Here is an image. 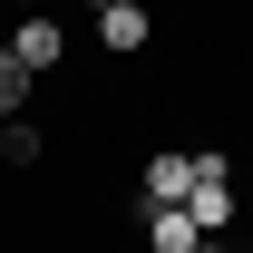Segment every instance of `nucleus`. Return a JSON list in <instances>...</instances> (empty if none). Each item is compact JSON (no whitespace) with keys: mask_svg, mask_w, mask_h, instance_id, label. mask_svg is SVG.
Segmentation results:
<instances>
[{"mask_svg":"<svg viewBox=\"0 0 253 253\" xmlns=\"http://www.w3.org/2000/svg\"><path fill=\"white\" fill-rule=\"evenodd\" d=\"M185 214H195V234H205V244L234 224V166H224V156H195V195H185Z\"/></svg>","mask_w":253,"mask_h":253,"instance_id":"1","label":"nucleus"},{"mask_svg":"<svg viewBox=\"0 0 253 253\" xmlns=\"http://www.w3.org/2000/svg\"><path fill=\"white\" fill-rule=\"evenodd\" d=\"M10 59L30 68V78H49V68H59V20H49V10H30V20L10 30Z\"/></svg>","mask_w":253,"mask_h":253,"instance_id":"2","label":"nucleus"},{"mask_svg":"<svg viewBox=\"0 0 253 253\" xmlns=\"http://www.w3.org/2000/svg\"><path fill=\"white\" fill-rule=\"evenodd\" d=\"M195 195V156H146V205H185Z\"/></svg>","mask_w":253,"mask_h":253,"instance_id":"3","label":"nucleus"},{"mask_svg":"<svg viewBox=\"0 0 253 253\" xmlns=\"http://www.w3.org/2000/svg\"><path fill=\"white\" fill-rule=\"evenodd\" d=\"M195 244H205V234H195L185 205H156V214H146V253H195Z\"/></svg>","mask_w":253,"mask_h":253,"instance_id":"4","label":"nucleus"},{"mask_svg":"<svg viewBox=\"0 0 253 253\" xmlns=\"http://www.w3.org/2000/svg\"><path fill=\"white\" fill-rule=\"evenodd\" d=\"M146 30H156V20H146V0H117V10H97V39H107V49H146Z\"/></svg>","mask_w":253,"mask_h":253,"instance_id":"5","label":"nucleus"},{"mask_svg":"<svg viewBox=\"0 0 253 253\" xmlns=\"http://www.w3.org/2000/svg\"><path fill=\"white\" fill-rule=\"evenodd\" d=\"M20 107H30V68L0 49V117H20Z\"/></svg>","mask_w":253,"mask_h":253,"instance_id":"6","label":"nucleus"},{"mask_svg":"<svg viewBox=\"0 0 253 253\" xmlns=\"http://www.w3.org/2000/svg\"><path fill=\"white\" fill-rule=\"evenodd\" d=\"M0 156H20V166H30V156H39V136H30L20 117H0Z\"/></svg>","mask_w":253,"mask_h":253,"instance_id":"7","label":"nucleus"},{"mask_svg":"<svg viewBox=\"0 0 253 253\" xmlns=\"http://www.w3.org/2000/svg\"><path fill=\"white\" fill-rule=\"evenodd\" d=\"M195 253H234V244H224V234H214V244H195Z\"/></svg>","mask_w":253,"mask_h":253,"instance_id":"8","label":"nucleus"},{"mask_svg":"<svg viewBox=\"0 0 253 253\" xmlns=\"http://www.w3.org/2000/svg\"><path fill=\"white\" fill-rule=\"evenodd\" d=\"M20 10H49V0H20Z\"/></svg>","mask_w":253,"mask_h":253,"instance_id":"9","label":"nucleus"},{"mask_svg":"<svg viewBox=\"0 0 253 253\" xmlns=\"http://www.w3.org/2000/svg\"><path fill=\"white\" fill-rule=\"evenodd\" d=\"M88 10H117V0H88Z\"/></svg>","mask_w":253,"mask_h":253,"instance_id":"10","label":"nucleus"}]
</instances>
